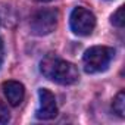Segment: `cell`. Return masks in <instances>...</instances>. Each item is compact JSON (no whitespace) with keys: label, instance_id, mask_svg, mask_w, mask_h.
<instances>
[{"label":"cell","instance_id":"obj_1","mask_svg":"<svg viewBox=\"0 0 125 125\" xmlns=\"http://www.w3.org/2000/svg\"><path fill=\"white\" fill-rule=\"evenodd\" d=\"M40 71L47 80L54 81L62 85L75 84L80 78L78 68L74 63L63 60L62 57L53 53H49L40 62Z\"/></svg>","mask_w":125,"mask_h":125},{"label":"cell","instance_id":"obj_2","mask_svg":"<svg viewBox=\"0 0 125 125\" xmlns=\"http://www.w3.org/2000/svg\"><path fill=\"white\" fill-rule=\"evenodd\" d=\"M115 56V50L107 46H93L88 50H85L83 56L84 69L88 74H97L102 71H106L109 63Z\"/></svg>","mask_w":125,"mask_h":125},{"label":"cell","instance_id":"obj_4","mask_svg":"<svg viewBox=\"0 0 125 125\" xmlns=\"http://www.w3.org/2000/svg\"><path fill=\"white\" fill-rule=\"evenodd\" d=\"M71 28L78 35H90L96 28V16L85 8H75L71 13Z\"/></svg>","mask_w":125,"mask_h":125},{"label":"cell","instance_id":"obj_7","mask_svg":"<svg viewBox=\"0 0 125 125\" xmlns=\"http://www.w3.org/2000/svg\"><path fill=\"white\" fill-rule=\"evenodd\" d=\"M112 107H113L115 113H118L121 118L125 116V93H124L122 90H121V91L116 94V97L113 99Z\"/></svg>","mask_w":125,"mask_h":125},{"label":"cell","instance_id":"obj_8","mask_svg":"<svg viewBox=\"0 0 125 125\" xmlns=\"http://www.w3.org/2000/svg\"><path fill=\"white\" fill-rule=\"evenodd\" d=\"M110 22H112L115 27H118V28H122V27H124V24H125V19H124V6H119V8H118V10L112 15Z\"/></svg>","mask_w":125,"mask_h":125},{"label":"cell","instance_id":"obj_10","mask_svg":"<svg viewBox=\"0 0 125 125\" xmlns=\"http://www.w3.org/2000/svg\"><path fill=\"white\" fill-rule=\"evenodd\" d=\"M3 56H5V47H3V41L0 38V66L3 63Z\"/></svg>","mask_w":125,"mask_h":125},{"label":"cell","instance_id":"obj_5","mask_svg":"<svg viewBox=\"0 0 125 125\" xmlns=\"http://www.w3.org/2000/svg\"><path fill=\"white\" fill-rule=\"evenodd\" d=\"M38 97H40V104H38V109L35 110V116L43 121L56 118L57 104H56V99H54L53 93L49 91L47 88H40Z\"/></svg>","mask_w":125,"mask_h":125},{"label":"cell","instance_id":"obj_3","mask_svg":"<svg viewBox=\"0 0 125 125\" xmlns=\"http://www.w3.org/2000/svg\"><path fill=\"white\" fill-rule=\"evenodd\" d=\"M30 27L35 35H47L53 32L57 27V12L54 9L37 10L31 16Z\"/></svg>","mask_w":125,"mask_h":125},{"label":"cell","instance_id":"obj_6","mask_svg":"<svg viewBox=\"0 0 125 125\" xmlns=\"http://www.w3.org/2000/svg\"><path fill=\"white\" fill-rule=\"evenodd\" d=\"M3 93H5V97L8 99V102L12 106L21 104L24 97H25V88L18 81H6V83H3Z\"/></svg>","mask_w":125,"mask_h":125},{"label":"cell","instance_id":"obj_11","mask_svg":"<svg viewBox=\"0 0 125 125\" xmlns=\"http://www.w3.org/2000/svg\"><path fill=\"white\" fill-rule=\"evenodd\" d=\"M38 2H52V0H38Z\"/></svg>","mask_w":125,"mask_h":125},{"label":"cell","instance_id":"obj_9","mask_svg":"<svg viewBox=\"0 0 125 125\" xmlns=\"http://www.w3.org/2000/svg\"><path fill=\"white\" fill-rule=\"evenodd\" d=\"M9 119H10V116H9L8 107H6L5 104L0 103V124H8Z\"/></svg>","mask_w":125,"mask_h":125}]
</instances>
